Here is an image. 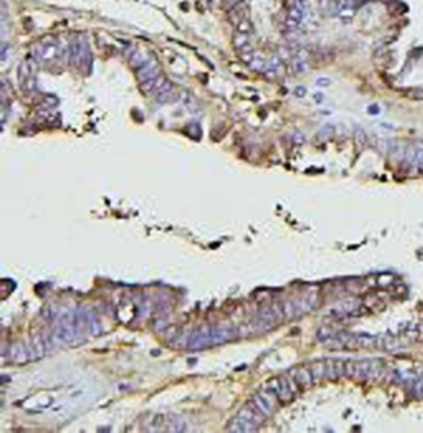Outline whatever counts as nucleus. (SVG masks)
<instances>
[{"mask_svg":"<svg viewBox=\"0 0 423 433\" xmlns=\"http://www.w3.org/2000/svg\"><path fill=\"white\" fill-rule=\"evenodd\" d=\"M337 332L332 329V327H328V326H321L317 329V339L321 341V342H326V341H329L331 338H334V336H336Z\"/></svg>","mask_w":423,"mask_h":433,"instance_id":"a211bd4d","label":"nucleus"},{"mask_svg":"<svg viewBox=\"0 0 423 433\" xmlns=\"http://www.w3.org/2000/svg\"><path fill=\"white\" fill-rule=\"evenodd\" d=\"M334 5H336L337 13H340V12H346V10H351L355 5V0H334Z\"/></svg>","mask_w":423,"mask_h":433,"instance_id":"6ab92c4d","label":"nucleus"},{"mask_svg":"<svg viewBox=\"0 0 423 433\" xmlns=\"http://www.w3.org/2000/svg\"><path fill=\"white\" fill-rule=\"evenodd\" d=\"M355 344H357V347H366V349L378 347V338L377 336L359 332V334H355Z\"/></svg>","mask_w":423,"mask_h":433,"instance_id":"4468645a","label":"nucleus"},{"mask_svg":"<svg viewBox=\"0 0 423 433\" xmlns=\"http://www.w3.org/2000/svg\"><path fill=\"white\" fill-rule=\"evenodd\" d=\"M157 74H160L159 65L155 63L154 60H147V62L137 70V80H139V83H143V81L151 80L154 76H157Z\"/></svg>","mask_w":423,"mask_h":433,"instance_id":"f8f14e48","label":"nucleus"},{"mask_svg":"<svg viewBox=\"0 0 423 433\" xmlns=\"http://www.w3.org/2000/svg\"><path fill=\"white\" fill-rule=\"evenodd\" d=\"M33 55H35L36 62L51 63L58 58V55H60V45L56 43L55 38H47V40L40 42L38 45H35Z\"/></svg>","mask_w":423,"mask_h":433,"instance_id":"39448f33","label":"nucleus"},{"mask_svg":"<svg viewBox=\"0 0 423 433\" xmlns=\"http://www.w3.org/2000/svg\"><path fill=\"white\" fill-rule=\"evenodd\" d=\"M279 399H278L276 393H273V392H270L268 389H265L263 387L261 390L256 392L253 397H251L250 402L266 417V419H268V417H271L274 414V410H276V402Z\"/></svg>","mask_w":423,"mask_h":433,"instance_id":"20e7f679","label":"nucleus"},{"mask_svg":"<svg viewBox=\"0 0 423 433\" xmlns=\"http://www.w3.org/2000/svg\"><path fill=\"white\" fill-rule=\"evenodd\" d=\"M279 379V390H278V399L281 402H289L296 397L298 393V384L294 382L293 377H278Z\"/></svg>","mask_w":423,"mask_h":433,"instance_id":"6e6552de","label":"nucleus"},{"mask_svg":"<svg viewBox=\"0 0 423 433\" xmlns=\"http://www.w3.org/2000/svg\"><path fill=\"white\" fill-rule=\"evenodd\" d=\"M5 359L10 361V362H15V364H24V362L33 361V356H32V350H30V346H28V342L18 341V342H15V344H12L9 352L5 354Z\"/></svg>","mask_w":423,"mask_h":433,"instance_id":"0eeeda50","label":"nucleus"},{"mask_svg":"<svg viewBox=\"0 0 423 433\" xmlns=\"http://www.w3.org/2000/svg\"><path fill=\"white\" fill-rule=\"evenodd\" d=\"M384 372V362L378 359H362L357 361V372L355 379L360 380H375L382 376Z\"/></svg>","mask_w":423,"mask_h":433,"instance_id":"423d86ee","label":"nucleus"},{"mask_svg":"<svg viewBox=\"0 0 423 433\" xmlns=\"http://www.w3.org/2000/svg\"><path fill=\"white\" fill-rule=\"evenodd\" d=\"M53 332L56 336L60 346H75L81 342L78 336L76 326H75V312L65 311L56 318V326L53 327Z\"/></svg>","mask_w":423,"mask_h":433,"instance_id":"f03ea898","label":"nucleus"},{"mask_svg":"<svg viewBox=\"0 0 423 433\" xmlns=\"http://www.w3.org/2000/svg\"><path fill=\"white\" fill-rule=\"evenodd\" d=\"M189 427L185 420L179 419L175 415H167V425H166V431H185Z\"/></svg>","mask_w":423,"mask_h":433,"instance_id":"2eb2a0df","label":"nucleus"},{"mask_svg":"<svg viewBox=\"0 0 423 433\" xmlns=\"http://www.w3.org/2000/svg\"><path fill=\"white\" fill-rule=\"evenodd\" d=\"M291 377L294 379V382L298 384L299 389H309L311 385L314 384L313 376H311V370L309 367H298L293 370Z\"/></svg>","mask_w":423,"mask_h":433,"instance_id":"9b49d317","label":"nucleus"},{"mask_svg":"<svg viewBox=\"0 0 423 433\" xmlns=\"http://www.w3.org/2000/svg\"><path fill=\"white\" fill-rule=\"evenodd\" d=\"M174 98H175V88L170 85L169 81H166V83L162 85L157 91H155V101L160 103V104L172 101Z\"/></svg>","mask_w":423,"mask_h":433,"instance_id":"ddd939ff","label":"nucleus"},{"mask_svg":"<svg viewBox=\"0 0 423 433\" xmlns=\"http://www.w3.org/2000/svg\"><path fill=\"white\" fill-rule=\"evenodd\" d=\"M75 326L81 341L88 336H99L103 332V326L98 316L90 308H78L75 311Z\"/></svg>","mask_w":423,"mask_h":433,"instance_id":"7ed1b4c3","label":"nucleus"},{"mask_svg":"<svg viewBox=\"0 0 423 433\" xmlns=\"http://www.w3.org/2000/svg\"><path fill=\"white\" fill-rule=\"evenodd\" d=\"M259 428V425L255 423L253 420H250L248 417H245L241 414H238L235 419L230 422L228 430L230 431H238V433H250V431H256Z\"/></svg>","mask_w":423,"mask_h":433,"instance_id":"1a4fd4ad","label":"nucleus"},{"mask_svg":"<svg viewBox=\"0 0 423 433\" xmlns=\"http://www.w3.org/2000/svg\"><path fill=\"white\" fill-rule=\"evenodd\" d=\"M296 94H298V96L306 94V89H304V88H298V89H296Z\"/></svg>","mask_w":423,"mask_h":433,"instance_id":"5701e85b","label":"nucleus"},{"mask_svg":"<svg viewBox=\"0 0 423 433\" xmlns=\"http://www.w3.org/2000/svg\"><path fill=\"white\" fill-rule=\"evenodd\" d=\"M326 379H331V380L337 379L336 362H334V359H326Z\"/></svg>","mask_w":423,"mask_h":433,"instance_id":"aec40b11","label":"nucleus"},{"mask_svg":"<svg viewBox=\"0 0 423 433\" xmlns=\"http://www.w3.org/2000/svg\"><path fill=\"white\" fill-rule=\"evenodd\" d=\"M238 334L232 327L224 326H204L200 329L194 331L187 339V349L190 350H200L213 346H220L224 342L232 341Z\"/></svg>","mask_w":423,"mask_h":433,"instance_id":"f257e3e1","label":"nucleus"},{"mask_svg":"<svg viewBox=\"0 0 423 433\" xmlns=\"http://www.w3.org/2000/svg\"><path fill=\"white\" fill-rule=\"evenodd\" d=\"M329 134H332V128H331V126H324V128L319 131L317 137H319V139H328Z\"/></svg>","mask_w":423,"mask_h":433,"instance_id":"412c9836","label":"nucleus"},{"mask_svg":"<svg viewBox=\"0 0 423 433\" xmlns=\"http://www.w3.org/2000/svg\"><path fill=\"white\" fill-rule=\"evenodd\" d=\"M415 162H417L420 167H423V149L417 151V158H415Z\"/></svg>","mask_w":423,"mask_h":433,"instance_id":"4be33fe9","label":"nucleus"},{"mask_svg":"<svg viewBox=\"0 0 423 433\" xmlns=\"http://www.w3.org/2000/svg\"><path fill=\"white\" fill-rule=\"evenodd\" d=\"M311 376H313L314 382H321L323 379H326V361H317L309 365Z\"/></svg>","mask_w":423,"mask_h":433,"instance_id":"dca6fc26","label":"nucleus"},{"mask_svg":"<svg viewBox=\"0 0 423 433\" xmlns=\"http://www.w3.org/2000/svg\"><path fill=\"white\" fill-rule=\"evenodd\" d=\"M85 60H88V45L78 38L70 45V62L79 66Z\"/></svg>","mask_w":423,"mask_h":433,"instance_id":"9d476101","label":"nucleus"},{"mask_svg":"<svg viewBox=\"0 0 423 433\" xmlns=\"http://www.w3.org/2000/svg\"><path fill=\"white\" fill-rule=\"evenodd\" d=\"M291 66H293V71L298 73V74H303V73L308 71V63L303 56H294L291 60Z\"/></svg>","mask_w":423,"mask_h":433,"instance_id":"f3484780","label":"nucleus"}]
</instances>
